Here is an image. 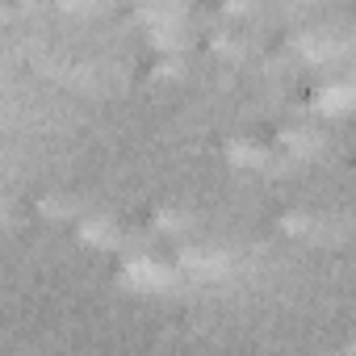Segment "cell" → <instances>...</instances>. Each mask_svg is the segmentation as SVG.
<instances>
[{
    "label": "cell",
    "mask_w": 356,
    "mask_h": 356,
    "mask_svg": "<svg viewBox=\"0 0 356 356\" xmlns=\"http://www.w3.org/2000/svg\"><path fill=\"white\" fill-rule=\"evenodd\" d=\"M122 273H126V281H130V285H138V289L172 285V268H168V264H155V260H130Z\"/></svg>",
    "instance_id": "obj_1"
},
{
    "label": "cell",
    "mask_w": 356,
    "mask_h": 356,
    "mask_svg": "<svg viewBox=\"0 0 356 356\" xmlns=\"http://www.w3.org/2000/svg\"><path fill=\"white\" fill-rule=\"evenodd\" d=\"M181 264L193 273H206V277H222L231 268L227 252H214V248H189V252H181Z\"/></svg>",
    "instance_id": "obj_2"
},
{
    "label": "cell",
    "mask_w": 356,
    "mask_h": 356,
    "mask_svg": "<svg viewBox=\"0 0 356 356\" xmlns=\"http://www.w3.org/2000/svg\"><path fill=\"white\" fill-rule=\"evenodd\" d=\"M314 105H318L323 113H339V109L352 105V88H348V84H327V88L314 97Z\"/></svg>",
    "instance_id": "obj_3"
},
{
    "label": "cell",
    "mask_w": 356,
    "mask_h": 356,
    "mask_svg": "<svg viewBox=\"0 0 356 356\" xmlns=\"http://www.w3.org/2000/svg\"><path fill=\"white\" fill-rule=\"evenodd\" d=\"M298 51H302L306 59H331V55H335V38H323V34L302 38V42H298Z\"/></svg>",
    "instance_id": "obj_4"
},
{
    "label": "cell",
    "mask_w": 356,
    "mask_h": 356,
    "mask_svg": "<svg viewBox=\"0 0 356 356\" xmlns=\"http://www.w3.org/2000/svg\"><path fill=\"white\" fill-rule=\"evenodd\" d=\"M231 163H243V168H260L264 163V147H252V143H235L231 147Z\"/></svg>",
    "instance_id": "obj_5"
},
{
    "label": "cell",
    "mask_w": 356,
    "mask_h": 356,
    "mask_svg": "<svg viewBox=\"0 0 356 356\" xmlns=\"http://www.w3.org/2000/svg\"><path fill=\"white\" fill-rule=\"evenodd\" d=\"M80 235H84V239H92V243H113V231H109L101 218H97V222H84V227H80Z\"/></svg>",
    "instance_id": "obj_6"
},
{
    "label": "cell",
    "mask_w": 356,
    "mask_h": 356,
    "mask_svg": "<svg viewBox=\"0 0 356 356\" xmlns=\"http://www.w3.org/2000/svg\"><path fill=\"white\" fill-rule=\"evenodd\" d=\"M0 210H5V202H0Z\"/></svg>",
    "instance_id": "obj_7"
}]
</instances>
